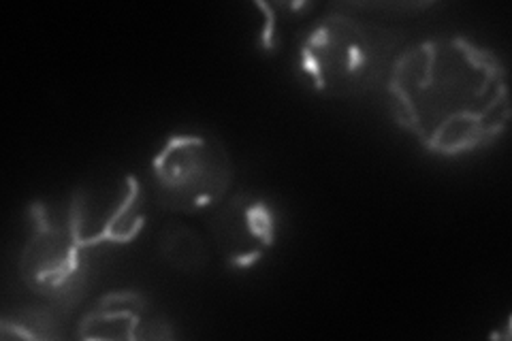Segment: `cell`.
Returning <instances> with one entry per match:
<instances>
[{
    "mask_svg": "<svg viewBox=\"0 0 512 341\" xmlns=\"http://www.w3.org/2000/svg\"><path fill=\"white\" fill-rule=\"evenodd\" d=\"M389 92L397 122L444 156L483 148L510 120L502 62L461 37L423 41L399 54Z\"/></svg>",
    "mask_w": 512,
    "mask_h": 341,
    "instance_id": "cell-1",
    "label": "cell"
},
{
    "mask_svg": "<svg viewBox=\"0 0 512 341\" xmlns=\"http://www.w3.org/2000/svg\"><path fill=\"white\" fill-rule=\"evenodd\" d=\"M404 37L382 24L329 13L303 35L299 64L310 86L327 99H355L393 71Z\"/></svg>",
    "mask_w": 512,
    "mask_h": 341,
    "instance_id": "cell-2",
    "label": "cell"
},
{
    "mask_svg": "<svg viewBox=\"0 0 512 341\" xmlns=\"http://www.w3.org/2000/svg\"><path fill=\"white\" fill-rule=\"evenodd\" d=\"M32 231L22 250L20 271L26 286L37 295L71 301L82 286L88 246L79 233L71 203L62 211H50L43 203L30 209Z\"/></svg>",
    "mask_w": 512,
    "mask_h": 341,
    "instance_id": "cell-4",
    "label": "cell"
},
{
    "mask_svg": "<svg viewBox=\"0 0 512 341\" xmlns=\"http://www.w3.org/2000/svg\"><path fill=\"white\" fill-rule=\"evenodd\" d=\"M56 320L50 312L45 310H35V312H24L15 322L3 320V331L13 329V335L18 337H35V339H45V337H56Z\"/></svg>",
    "mask_w": 512,
    "mask_h": 341,
    "instance_id": "cell-9",
    "label": "cell"
},
{
    "mask_svg": "<svg viewBox=\"0 0 512 341\" xmlns=\"http://www.w3.org/2000/svg\"><path fill=\"white\" fill-rule=\"evenodd\" d=\"M160 256L171 267L186 273L199 271L207 261L203 241L184 224H171L163 231L160 235Z\"/></svg>",
    "mask_w": 512,
    "mask_h": 341,
    "instance_id": "cell-8",
    "label": "cell"
},
{
    "mask_svg": "<svg viewBox=\"0 0 512 341\" xmlns=\"http://www.w3.org/2000/svg\"><path fill=\"white\" fill-rule=\"evenodd\" d=\"M158 203L173 211H201L218 203L233 184L224 145L205 135H175L152 162Z\"/></svg>",
    "mask_w": 512,
    "mask_h": 341,
    "instance_id": "cell-3",
    "label": "cell"
},
{
    "mask_svg": "<svg viewBox=\"0 0 512 341\" xmlns=\"http://www.w3.org/2000/svg\"><path fill=\"white\" fill-rule=\"evenodd\" d=\"M212 237L233 267H252L274 246V211L254 194H235L212 218Z\"/></svg>",
    "mask_w": 512,
    "mask_h": 341,
    "instance_id": "cell-5",
    "label": "cell"
},
{
    "mask_svg": "<svg viewBox=\"0 0 512 341\" xmlns=\"http://www.w3.org/2000/svg\"><path fill=\"white\" fill-rule=\"evenodd\" d=\"M69 203L88 248L99 243H126L135 239L143 226L141 186L133 175H126L103 201L99 194L77 190Z\"/></svg>",
    "mask_w": 512,
    "mask_h": 341,
    "instance_id": "cell-6",
    "label": "cell"
},
{
    "mask_svg": "<svg viewBox=\"0 0 512 341\" xmlns=\"http://www.w3.org/2000/svg\"><path fill=\"white\" fill-rule=\"evenodd\" d=\"M146 301L137 292H111L90 310L79 337L84 339H143L146 329Z\"/></svg>",
    "mask_w": 512,
    "mask_h": 341,
    "instance_id": "cell-7",
    "label": "cell"
}]
</instances>
